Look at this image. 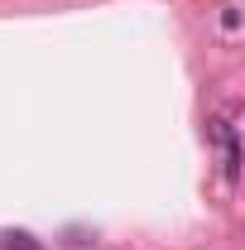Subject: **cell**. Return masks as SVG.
<instances>
[{
    "label": "cell",
    "mask_w": 245,
    "mask_h": 250,
    "mask_svg": "<svg viewBox=\"0 0 245 250\" xmlns=\"http://www.w3.org/2000/svg\"><path fill=\"white\" fill-rule=\"evenodd\" d=\"M5 250H43V246H34V236L20 231V236H5Z\"/></svg>",
    "instance_id": "obj_2"
},
{
    "label": "cell",
    "mask_w": 245,
    "mask_h": 250,
    "mask_svg": "<svg viewBox=\"0 0 245 250\" xmlns=\"http://www.w3.org/2000/svg\"><path fill=\"white\" fill-rule=\"evenodd\" d=\"M207 130H212V140H216V145L226 149V173L236 178V164H241V149H236V130H231L226 121H212Z\"/></svg>",
    "instance_id": "obj_1"
}]
</instances>
